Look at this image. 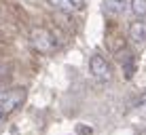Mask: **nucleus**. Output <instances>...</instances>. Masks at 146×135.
I'll use <instances>...</instances> for the list:
<instances>
[{"instance_id":"f257e3e1","label":"nucleus","mask_w":146,"mask_h":135,"mask_svg":"<svg viewBox=\"0 0 146 135\" xmlns=\"http://www.w3.org/2000/svg\"><path fill=\"white\" fill-rule=\"evenodd\" d=\"M26 101V89L15 87V89H0V116L15 112L21 103Z\"/></svg>"},{"instance_id":"f03ea898","label":"nucleus","mask_w":146,"mask_h":135,"mask_svg":"<svg viewBox=\"0 0 146 135\" xmlns=\"http://www.w3.org/2000/svg\"><path fill=\"white\" fill-rule=\"evenodd\" d=\"M30 42H32V47L36 49V51H40V53L55 51L57 44H59L57 38H55L47 28H34L32 32H30Z\"/></svg>"},{"instance_id":"7ed1b4c3","label":"nucleus","mask_w":146,"mask_h":135,"mask_svg":"<svg viewBox=\"0 0 146 135\" xmlns=\"http://www.w3.org/2000/svg\"><path fill=\"white\" fill-rule=\"evenodd\" d=\"M89 70H91V74L102 82H108L110 78H112V66H110L106 61V57H102L100 53L91 55V59H89Z\"/></svg>"},{"instance_id":"20e7f679","label":"nucleus","mask_w":146,"mask_h":135,"mask_svg":"<svg viewBox=\"0 0 146 135\" xmlns=\"http://www.w3.org/2000/svg\"><path fill=\"white\" fill-rule=\"evenodd\" d=\"M47 2H49V7L64 11V13H76L85 7V0H47Z\"/></svg>"},{"instance_id":"39448f33","label":"nucleus","mask_w":146,"mask_h":135,"mask_svg":"<svg viewBox=\"0 0 146 135\" xmlns=\"http://www.w3.org/2000/svg\"><path fill=\"white\" fill-rule=\"evenodd\" d=\"M129 40L135 44L146 42V21L144 19H138V21L129 23Z\"/></svg>"},{"instance_id":"423d86ee","label":"nucleus","mask_w":146,"mask_h":135,"mask_svg":"<svg viewBox=\"0 0 146 135\" xmlns=\"http://www.w3.org/2000/svg\"><path fill=\"white\" fill-rule=\"evenodd\" d=\"M129 9L138 19L146 17V0H129Z\"/></svg>"},{"instance_id":"0eeeda50","label":"nucleus","mask_w":146,"mask_h":135,"mask_svg":"<svg viewBox=\"0 0 146 135\" xmlns=\"http://www.w3.org/2000/svg\"><path fill=\"white\" fill-rule=\"evenodd\" d=\"M104 4H106V9L110 13L119 15L125 11V7H127V0H104Z\"/></svg>"},{"instance_id":"6e6552de","label":"nucleus","mask_w":146,"mask_h":135,"mask_svg":"<svg viewBox=\"0 0 146 135\" xmlns=\"http://www.w3.org/2000/svg\"><path fill=\"white\" fill-rule=\"evenodd\" d=\"M4 72H7V68H4V66H0V80H2V78L7 76V74H4Z\"/></svg>"}]
</instances>
